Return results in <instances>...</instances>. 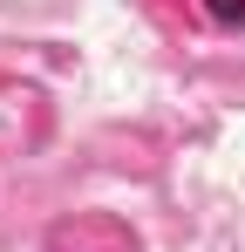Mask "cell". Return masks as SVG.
<instances>
[{
  "instance_id": "cell-1",
  "label": "cell",
  "mask_w": 245,
  "mask_h": 252,
  "mask_svg": "<svg viewBox=\"0 0 245 252\" xmlns=\"http://www.w3.org/2000/svg\"><path fill=\"white\" fill-rule=\"evenodd\" d=\"M204 14L218 28H245V0H204Z\"/></svg>"
}]
</instances>
